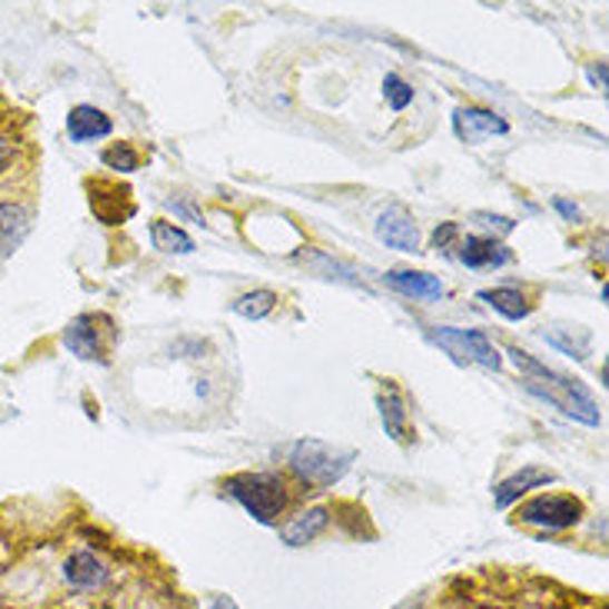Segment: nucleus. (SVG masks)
<instances>
[{
    "instance_id": "obj_1",
    "label": "nucleus",
    "mask_w": 609,
    "mask_h": 609,
    "mask_svg": "<svg viewBox=\"0 0 609 609\" xmlns=\"http://www.w3.org/2000/svg\"><path fill=\"white\" fill-rule=\"evenodd\" d=\"M510 353H513L517 366H523L527 373H533V376H540V380H543V383L527 380V390H530V393L543 396L550 406L563 410L567 416L583 420L587 426H597V423H600V410H597L593 396H590V393H587L577 380H567V376H560V373L547 370L543 363H537V360H533L530 353H523V350H510Z\"/></svg>"
},
{
    "instance_id": "obj_2",
    "label": "nucleus",
    "mask_w": 609,
    "mask_h": 609,
    "mask_svg": "<svg viewBox=\"0 0 609 609\" xmlns=\"http://www.w3.org/2000/svg\"><path fill=\"white\" fill-rule=\"evenodd\" d=\"M227 493L257 520V523H274L284 507H287V487L281 477L274 473H244V477H234L227 483Z\"/></svg>"
},
{
    "instance_id": "obj_3",
    "label": "nucleus",
    "mask_w": 609,
    "mask_h": 609,
    "mask_svg": "<svg viewBox=\"0 0 609 609\" xmlns=\"http://www.w3.org/2000/svg\"><path fill=\"white\" fill-rule=\"evenodd\" d=\"M350 463H353V453L336 450V446H330L323 440H301L291 450L294 473L301 480H306V483H316V487H333L336 480H343Z\"/></svg>"
},
{
    "instance_id": "obj_4",
    "label": "nucleus",
    "mask_w": 609,
    "mask_h": 609,
    "mask_svg": "<svg viewBox=\"0 0 609 609\" xmlns=\"http://www.w3.org/2000/svg\"><path fill=\"white\" fill-rule=\"evenodd\" d=\"M433 340L456 360V363H480L487 370H500V353L497 346L480 333V330H453V326H436Z\"/></svg>"
},
{
    "instance_id": "obj_5",
    "label": "nucleus",
    "mask_w": 609,
    "mask_h": 609,
    "mask_svg": "<svg viewBox=\"0 0 609 609\" xmlns=\"http://www.w3.org/2000/svg\"><path fill=\"white\" fill-rule=\"evenodd\" d=\"M110 320L107 316H77L67 333H63V343L70 353H77L80 360H107V350H110V340H114V326H107Z\"/></svg>"
},
{
    "instance_id": "obj_6",
    "label": "nucleus",
    "mask_w": 609,
    "mask_h": 609,
    "mask_svg": "<svg viewBox=\"0 0 609 609\" xmlns=\"http://www.w3.org/2000/svg\"><path fill=\"white\" fill-rule=\"evenodd\" d=\"M580 517H583V503L577 497H537L527 507H520L523 523H537L547 530H567L580 523Z\"/></svg>"
},
{
    "instance_id": "obj_7",
    "label": "nucleus",
    "mask_w": 609,
    "mask_h": 609,
    "mask_svg": "<svg viewBox=\"0 0 609 609\" xmlns=\"http://www.w3.org/2000/svg\"><path fill=\"white\" fill-rule=\"evenodd\" d=\"M453 134L466 144H483L487 137H503L510 134V124L483 107H460L453 114Z\"/></svg>"
},
{
    "instance_id": "obj_8",
    "label": "nucleus",
    "mask_w": 609,
    "mask_h": 609,
    "mask_svg": "<svg viewBox=\"0 0 609 609\" xmlns=\"http://www.w3.org/2000/svg\"><path fill=\"white\" fill-rule=\"evenodd\" d=\"M376 237H380L386 247H393V251H406V254H413V251L420 247L416 224H413V217H406L400 207L386 210V214L376 220Z\"/></svg>"
},
{
    "instance_id": "obj_9",
    "label": "nucleus",
    "mask_w": 609,
    "mask_h": 609,
    "mask_svg": "<svg viewBox=\"0 0 609 609\" xmlns=\"http://www.w3.org/2000/svg\"><path fill=\"white\" fill-rule=\"evenodd\" d=\"M460 261L473 271H493V267H503L513 261V254L497 244L493 237H466L460 244Z\"/></svg>"
},
{
    "instance_id": "obj_10",
    "label": "nucleus",
    "mask_w": 609,
    "mask_h": 609,
    "mask_svg": "<svg viewBox=\"0 0 609 609\" xmlns=\"http://www.w3.org/2000/svg\"><path fill=\"white\" fill-rule=\"evenodd\" d=\"M110 117L104 114V110H97V107H87V104H80V107H73L70 114H67V134L80 144V140H97V137H107L110 134Z\"/></svg>"
},
{
    "instance_id": "obj_11",
    "label": "nucleus",
    "mask_w": 609,
    "mask_h": 609,
    "mask_svg": "<svg viewBox=\"0 0 609 609\" xmlns=\"http://www.w3.org/2000/svg\"><path fill=\"white\" fill-rule=\"evenodd\" d=\"M553 480V473H547V470H540V466H523L520 473H513L510 480H503L500 487H497V507L500 510H507L510 503H517L527 490H533V487H543V483H550Z\"/></svg>"
},
{
    "instance_id": "obj_12",
    "label": "nucleus",
    "mask_w": 609,
    "mask_h": 609,
    "mask_svg": "<svg viewBox=\"0 0 609 609\" xmlns=\"http://www.w3.org/2000/svg\"><path fill=\"white\" fill-rule=\"evenodd\" d=\"M30 234V217L17 204H0V254H13Z\"/></svg>"
},
{
    "instance_id": "obj_13",
    "label": "nucleus",
    "mask_w": 609,
    "mask_h": 609,
    "mask_svg": "<svg viewBox=\"0 0 609 609\" xmlns=\"http://www.w3.org/2000/svg\"><path fill=\"white\" fill-rule=\"evenodd\" d=\"M386 284H390V287H396L400 294H410V297H426V301L443 297V284H440V277L416 274V271H390V274H386Z\"/></svg>"
},
{
    "instance_id": "obj_14",
    "label": "nucleus",
    "mask_w": 609,
    "mask_h": 609,
    "mask_svg": "<svg viewBox=\"0 0 609 609\" xmlns=\"http://www.w3.org/2000/svg\"><path fill=\"white\" fill-rule=\"evenodd\" d=\"M326 523H330V513L326 510H306L301 517H294L284 530H281V537H284V543H291V547H306L310 540H316L323 530H326Z\"/></svg>"
},
{
    "instance_id": "obj_15",
    "label": "nucleus",
    "mask_w": 609,
    "mask_h": 609,
    "mask_svg": "<svg viewBox=\"0 0 609 609\" xmlns=\"http://www.w3.org/2000/svg\"><path fill=\"white\" fill-rule=\"evenodd\" d=\"M67 580L80 590H94L107 580V567L94 557V553H73L63 567Z\"/></svg>"
},
{
    "instance_id": "obj_16",
    "label": "nucleus",
    "mask_w": 609,
    "mask_h": 609,
    "mask_svg": "<svg viewBox=\"0 0 609 609\" xmlns=\"http://www.w3.org/2000/svg\"><path fill=\"white\" fill-rule=\"evenodd\" d=\"M376 403H380V416H383L386 436L406 443V410H403V400H400L396 386H386Z\"/></svg>"
},
{
    "instance_id": "obj_17",
    "label": "nucleus",
    "mask_w": 609,
    "mask_h": 609,
    "mask_svg": "<svg viewBox=\"0 0 609 609\" xmlns=\"http://www.w3.org/2000/svg\"><path fill=\"white\" fill-rule=\"evenodd\" d=\"M480 301L490 304L497 313H503L507 320H527L533 306L527 304V297L513 287H500V291H480Z\"/></svg>"
},
{
    "instance_id": "obj_18",
    "label": "nucleus",
    "mask_w": 609,
    "mask_h": 609,
    "mask_svg": "<svg viewBox=\"0 0 609 609\" xmlns=\"http://www.w3.org/2000/svg\"><path fill=\"white\" fill-rule=\"evenodd\" d=\"M150 240H154V247H157L160 254H194V240H190L180 227H174V224H167V220H154Z\"/></svg>"
},
{
    "instance_id": "obj_19",
    "label": "nucleus",
    "mask_w": 609,
    "mask_h": 609,
    "mask_svg": "<svg viewBox=\"0 0 609 609\" xmlns=\"http://www.w3.org/2000/svg\"><path fill=\"white\" fill-rule=\"evenodd\" d=\"M274 306H277L274 291H254V294H247L234 304V313L244 316V320H264L267 313H274Z\"/></svg>"
},
{
    "instance_id": "obj_20",
    "label": "nucleus",
    "mask_w": 609,
    "mask_h": 609,
    "mask_svg": "<svg viewBox=\"0 0 609 609\" xmlns=\"http://www.w3.org/2000/svg\"><path fill=\"white\" fill-rule=\"evenodd\" d=\"M383 97H386V104H390L393 110H403V107H410V100H413V87H410L403 77L386 73V80H383Z\"/></svg>"
},
{
    "instance_id": "obj_21",
    "label": "nucleus",
    "mask_w": 609,
    "mask_h": 609,
    "mask_svg": "<svg viewBox=\"0 0 609 609\" xmlns=\"http://www.w3.org/2000/svg\"><path fill=\"white\" fill-rule=\"evenodd\" d=\"M104 164H107L110 170L134 174V170H137V164H140V157H137V150H134L130 144H117V147L104 150Z\"/></svg>"
},
{
    "instance_id": "obj_22",
    "label": "nucleus",
    "mask_w": 609,
    "mask_h": 609,
    "mask_svg": "<svg viewBox=\"0 0 609 609\" xmlns=\"http://www.w3.org/2000/svg\"><path fill=\"white\" fill-rule=\"evenodd\" d=\"M477 220H483V227L497 230V234H513V220L510 217H490V214H477Z\"/></svg>"
},
{
    "instance_id": "obj_23",
    "label": "nucleus",
    "mask_w": 609,
    "mask_h": 609,
    "mask_svg": "<svg viewBox=\"0 0 609 609\" xmlns=\"http://www.w3.org/2000/svg\"><path fill=\"white\" fill-rule=\"evenodd\" d=\"M453 237H456V224H446V227H440V230L433 234V244L443 247V244H450Z\"/></svg>"
},
{
    "instance_id": "obj_24",
    "label": "nucleus",
    "mask_w": 609,
    "mask_h": 609,
    "mask_svg": "<svg viewBox=\"0 0 609 609\" xmlns=\"http://www.w3.org/2000/svg\"><path fill=\"white\" fill-rule=\"evenodd\" d=\"M587 73H590V84H593V87L607 90V67H603V63H600V67H590Z\"/></svg>"
},
{
    "instance_id": "obj_25",
    "label": "nucleus",
    "mask_w": 609,
    "mask_h": 609,
    "mask_svg": "<svg viewBox=\"0 0 609 609\" xmlns=\"http://www.w3.org/2000/svg\"><path fill=\"white\" fill-rule=\"evenodd\" d=\"M10 157H13V140H7V137H0V170L10 164Z\"/></svg>"
},
{
    "instance_id": "obj_26",
    "label": "nucleus",
    "mask_w": 609,
    "mask_h": 609,
    "mask_svg": "<svg viewBox=\"0 0 609 609\" xmlns=\"http://www.w3.org/2000/svg\"><path fill=\"white\" fill-rule=\"evenodd\" d=\"M557 210L567 217V220H573V217H580V210L573 207V204H567V200H557Z\"/></svg>"
},
{
    "instance_id": "obj_27",
    "label": "nucleus",
    "mask_w": 609,
    "mask_h": 609,
    "mask_svg": "<svg viewBox=\"0 0 609 609\" xmlns=\"http://www.w3.org/2000/svg\"><path fill=\"white\" fill-rule=\"evenodd\" d=\"M210 609H240V607H237V603H234L230 597H220V600H214V607H210Z\"/></svg>"
}]
</instances>
